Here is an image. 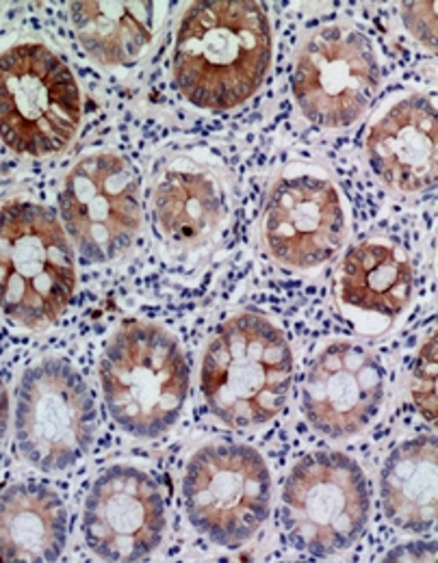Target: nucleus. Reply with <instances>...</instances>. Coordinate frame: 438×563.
I'll use <instances>...</instances> for the list:
<instances>
[{"instance_id": "9b49d317", "label": "nucleus", "mask_w": 438, "mask_h": 563, "mask_svg": "<svg viewBox=\"0 0 438 563\" xmlns=\"http://www.w3.org/2000/svg\"><path fill=\"white\" fill-rule=\"evenodd\" d=\"M348 234L346 211L335 185L313 174L281 178L267 198L263 239L283 267L308 272L332 261Z\"/></svg>"}, {"instance_id": "aec40b11", "label": "nucleus", "mask_w": 438, "mask_h": 563, "mask_svg": "<svg viewBox=\"0 0 438 563\" xmlns=\"http://www.w3.org/2000/svg\"><path fill=\"white\" fill-rule=\"evenodd\" d=\"M410 395L421 417L437 424V334L428 336L415 357L410 373Z\"/></svg>"}, {"instance_id": "7ed1b4c3", "label": "nucleus", "mask_w": 438, "mask_h": 563, "mask_svg": "<svg viewBox=\"0 0 438 563\" xmlns=\"http://www.w3.org/2000/svg\"><path fill=\"white\" fill-rule=\"evenodd\" d=\"M100 386L116 424L133 438L152 440L178 421L189 393V366L165 330L127 323L100 357Z\"/></svg>"}, {"instance_id": "f03ea898", "label": "nucleus", "mask_w": 438, "mask_h": 563, "mask_svg": "<svg viewBox=\"0 0 438 563\" xmlns=\"http://www.w3.org/2000/svg\"><path fill=\"white\" fill-rule=\"evenodd\" d=\"M292 347L265 317L241 312L219 325L202 357V397L228 427L250 429L276 419L289 397Z\"/></svg>"}, {"instance_id": "0eeeda50", "label": "nucleus", "mask_w": 438, "mask_h": 563, "mask_svg": "<svg viewBox=\"0 0 438 563\" xmlns=\"http://www.w3.org/2000/svg\"><path fill=\"white\" fill-rule=\"evenodd\" d=\"M96 404L70 362L46 357L24 371L18 386L15 444L42 473H64L91 449Z\"/></svg>"}, {"instance_id": "6e6552de", "label": "nucleus", "mask_w": 438, "mask_h": 563, "mask_svg": "<svg viewBox=\"0 0 438 563\" xmlns=\"http://www.w3.org/2000/svg\"><path fill=\"white\" fill-rule=\"evenodd\" d=\"M191 525L213 544L239 549L270 516L272 477L261 453L245 444H207L183 479Z\"/></svg>"}, {"instance_id": "6ab92c4d", "label": "nucleus", "mask_w": 438, "mask_h": 563, "mask_svg": "<svg viewBox=\"0 0 438 563\" xmlns=\"http://www.w3.org/2000/svg\"><path fill=\"white\" fill-rule=\"evenodd\" d=\"M415 276L406 254L386 241H365L343 261L339 290L343 303L380 317L402 314L413 297Z\"/></svg>"}, {"instance_id": "4468645a", "label": "nucleus", "mask_w": 438, "mask_h": 563, "mask_svg": "<svg viewBox=\"0 0 438 563\" xmlns=\"http://www.w3.org/2000/svg\"><path fill=\"white\" fill-rule=\"evenodd\" d=\"M366 158L393 194L415 196L437 185V107L426 96L395 102L369 131Z\"/></svg>"}, {"instance_id": "4be33fe9", "label": "nucleus", "mask_w": 438, "mask_h": 563, "mask_svg": "<svg viewBox=\"0 0 438 563\" xmlns=\"http://www.w3.org/2000/svg\"><path fill=\"white\" fill-rule=\"evenodd\" d=\"M7 427H9V395H7L4 382L0 377V446L7 435Z\"/></svg>"}, {"instance_id": "a211bd4d", "label": "nucleus", "mask_w": 438, "mask_h": 563, "mask_svg": "<svg viewBox=\"0 0 438 563\" xmlns=\"http://www.w3.org/2000/svg\"><path fill=\"white\" fill-rule=\"evenodd\" d=\"M380 496L397 529L426 533L437 525V438H413L386 457Z\"/></svg>"}, {"instance_id": "ddd939ff", "label": "nucleus", "mask_w": 438, "mask_h": 563, "mask_svg": "<svg viewBox=\"0 0 438 563\" xmlns=\"http://www.w3.org/2000/svg\"><path fill=\"white\" fill-rule=\"evenodd\" d=\"M384 399V371L373 353L357 343H330L310 362L302 408L324 435H357L377 415Z\"/></svg>"}, {"instance_id": "1a4fd4ad", "label": "nucleus", "mask_w": 438, "mask_h": 563, "mask_svg": "<svg viewBox=\"0 0 438 563\" xmlns=\"http://www.w3.org/2000/svg\"><path fill=\"white\" fill-rule=\"evenodd\" d=\"M380 78V64L365 35L332 24L302 44L293 66V98L310 124L348 129L375 100Z\"/></svg>"}, {"instance_id": "f8f14e48", "label": "nucleus", "mask_w": 438, "mask_h": 563, "mask_svg": "<svg viewBox=\"0 0 438 563\" xmlns=\"http://www.w3.org/2000/svg\"><path fill=\"white\" fill-rule=\"evenodd\" d=\"M163 533V496L147 473L118 464L98 475L83 511V536L94 555L140 562L158 549Z\"/></svg>"}, {"instance_id": "f257e3e1", "label": "nucleus", "mask_w": 438, "mask_h": 563, "mask_svg": "<svg viewBox=\"0 0 438 563\" xmlns=\"http://www.w3.org/2000/svg\"><path fill=\"white\" fill-rule=\"evenodd\" d=\"M272 64V29L263 4L194 2L178 26L172 78L194 107L230 111L248 102Z\"/></svg>"}, {"instance_id": "39448f33", "label": "nucleus", "mask_w": 438, "mask_h": 563, "mask_svg": "<svg viewBox=\"0 0 438 563\" xmlns=\"http://www.w3.org/2000/svg\"><path fill=\"white\" fill-rule=\"evenodd\" d=\"M80 126V91L70 66L37 42L0 53V140L24 156H53Z\"/></svg>"}, {"instance_id": "20e7f679", "label": "nucleus", "mask_w": 438, "mask_h": 563, "mask_svg": "<svg viewBox=\"0 0 438 563\" xmlns=\"http://www.w3.org/2000/svg\"><path fill=\"white\" fill-rule=\"evenodd\" d=\"M74 254L57 214L31 202L0 207V310L20 328L44 330L68 308Z\"/></svg>"}, {"instance_id": "412c9836", "label": "nucleus", "mask_w": 438, "mask_h": 563, "mask_svg": "<svg viewBox=\"0 0 438 563\" xmlns=\"http://www.w3.org/2000/svg\"><path fill=\"white\" fill-rule=\"evenodd\" d=\"M402 18L413 37L437 51V2H404Z\"/></svg>"}, {"instance_id": "dca6fc26", "label": "nucleus", "mask_w": 438, "mask_h": 563, "mask_svg": "<svg viewBox=\"0 0 438 563\" xmlns=\"http://www.w3.org/2000/svg\"><path fill=\"white\" fill-rule=\"evenodd\" d=\"M68 542L64 500L37 484L0 494V562H55Z\"/></svg>"}, {"instance_id": "2eb2a0df", "label": "nucleus", "mask_w": 438, "mask_h": 563, "mask_svg": "<svg viewBox=\"0 0 438 563\" xmlns=\"http://www.w3.org/2000/svg\"><path fill=\"white\" fill-rule=\"evenodd\" d=\"M223 185L191 161L169 163L152 194V212L161 234L180 245L207 241L226 219Z\"/></svg>"}, {"instance_id": "423d86ee", "label": "nucleus", "mask_w": 438, "mask_h": 563, "mask_svg": "<svg viewBox=\"0 0 438 563\" xmlns=\"http://www.w3.org/2000/svg\"><path fill=\"white\" fill-rule=\"evenodd\" d=\"M369 511V484L352 457L317 451L293 466L283 522L295 549L315 558L348 551L365 533Z\"/></svg>"}, {"instance_id": "f3484780", "label": "nucleus", "mask_w": 438, "mask_h": 563, "mask_svg": "<svg viewBox=\"0 0 438 563\" xmlns=\"http://www.w3.org/2000/svg\"><path fill=\"white\" fill-rule=\"evenodd\" d=\"M156 2H70L68 15L80 48L105 68L140 62L156 33Z\"/></svg>"}, {"instance_id": "9d476101", "label": "nucleus", "mask_w": 438, "mask_h": 563, "mask_svg": "<svg viewBox=\"0 0 438 563\" xmlns=\"http://www.w3.org/2000/svg\"><path fill=\"white\" fill-rule=\"evenodd\" d=\"M140 178L113 152L80 158L64 180L59 209L76 250L89 263L122 256L142 225Z\"/></svg>"}]
</instances>
